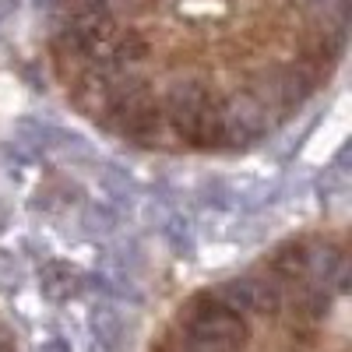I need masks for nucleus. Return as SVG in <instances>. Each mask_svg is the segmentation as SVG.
<instances>
[{
    "mask_svg": "<svg viewBox=\"0 0 352 352\" xmlns=\"http://www.w3.org/2000/svg\"><path fill=\"white\" fill-rule=\"evenodd\" d=\"M74 285H78V275L67 268L64 261H53V264H46V268H43V292H46L53 303L74 296Z\"/></svg>",
    "mask_w": 352,
    "mask_h": 352,
    "instance_id": "f257e3e1",
    "label": "nucleus"
},
{
    "mask_svg": "<svg viewBox=\"0 0 352 352\" xmlns=\"http://www.w3.org/2000/svg\"><path fill=\"white\" fill-rule=\"evenodd\" d=\"M96 335L106 345V352H120L124 345V324L113 310H96Z\"/></svg>",
    "mask_w": 352,
    "mask_h": 352,
    "instance_id": "f03ea898",
    "label": "nucleus"
},
{
    "mask_svg": "<svg viewBox=\"0 0 352 352\" xmlns=\"http://www.w3.org/2000/svg\"><path fill=\"white\" fill-rule=\"evenodd\" d=\"M39 352H71V345H67L64 338H50V342H46Z\"/></svg>",
    "mask_w": 352,
    "mask_h": 352,
    "instance_id": "7ed1b4c3",
    "label": "nucleus"
},
{
    "mask_svg": "<svg viewBox=\"0 0 352 352\" xmlns=\"http://www.w3.org/2000/svg\"><path fill=\"white\" fill-rule=\"evenodd\" d=\"M36 4H39V8H43V4H50V0H36Z\"/></svg>",
    "mask_w": 352,
    "mask_h": 352,
    "instance_id": "20e7f679",
    "label": "nucleus"
}]
</instances>
